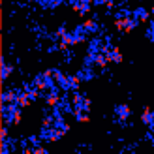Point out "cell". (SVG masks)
<instances>
[{
	"label": "cell",
	"instance_id": "cell-1",
	"mask_svg": "<svg viewBox=\"0 0 154 154\" xmlns=\"http://www.w3.org/2000/svg\"><path fill=\"white\" fill-rule=\"evenodd\" d=\"M60 103H62V98H60V94H58V87L49 90L47 94H45V105H47V107L55 109V107H58Z\"/></svg>",
	"mask_w": 154,
	"mask_h": 154
},
{
	"label": "cell",
	"instance_id": "cell-2",
	"mask_svg": "<svg viewBox=\"0 0 154 154\" xmlns=\"http://www.w3.org/2000/svg\"><path fill=\"white\" fill-rule=\"evenodd\" d=\"M105 47H107V40H102V38H92V40L88 42L87 53H92V55H96V53H103Z\"/></svg>",
	"mask_w": 154,
	"mask_h": 154
},
{
	"label": "cell",
	"instance_id": "cell-3",
	"mask_svg": "<svg viewBox=\"0 0 154 154\" xmlns=\"http://www.w3.org/2000/svg\"><path fill=\"white\" fill-rule=\"evenodd\" d=\"M115 115H117V119L120 122H124L130 119V115H132V109H130L128 103H119L117 107H115Z\"/></svg>",
	"mask_w": 154,
	"mask_h": 154
},
{
	"label": "cell",
	"instance_id": "cell-4",
	"mask_svg": "<svg viewBox=\"0 0 154 154\" xmlns=\"http://www.w3.org/2000/svg\"><path fill=\"white\" fill-rule=\"evenodd\" d=\"M141 122L147 128H154V113L149 105H145L143 107V113H141Z\"/></svg>",
	"mask_w": 154,
	"mask_h": 154
},
{
	"label": "cell",
	"instance_id": "cell-5",
	"mask_svg": "<svg viewBox=\"0 0 154 154\" xmlns=\"http://www.w3.org/2000/svg\"><path fill=\"white\" fill-rule=\"evenodd\" d=\"M17 96H19V90H10L6 88L0 96V102L2 103H17Z\"/></svg>",
	"mask_w": 154,
	"mask_h": 154
},
{
	"label": "cell",
	"instance_id": "cell-6",
	"mask_svg": "<svg viewBox=\"0 0 154 154\" xmlns=\"http://www.w3.org/2000/svg\"><path fill=\"white\" fill-rule=\"evenodd\" d=\"M134 19H137L139 23H149L150 21V11H147L145 8H135V10L132 11Z\"/></svg>",
	"mask_w": 154,
	"mask_h": 154
},
{
	"label": "cell",
	"instance_id": "cell-7",
	"mask_svg": "<svg viewBox=\"0 0 154 154\" xmlns=\"http://www.w3.org/2000/svg\"><path fill=\"white\" fill-rule=\"evenodd\" d=\"M83 26H85V30H87L88 34H98L100 32V25L94 19H85L83 21Z\"/></svg>",
	"mask_w": 154,
	"mask_h": 154
},
{
	"label": "cell",
	"instance_id": "cell-8",
	"mask_svg": "<svg viewBox=\"0 0 154 154\" xmlns=\"http://www.w3.org/2000/svg\"><path fill=\"white\" fill-rule=\"evenodd\" d=\"M30 102H32V100H30L28 92H26V90H19V96H17V105L25 109V107H28V105H30Z\"/></svg>",
	"mask_w": 154,
	"mask_h": 154
},
{
	"label": "cell",
	"instance_id": "cell-9",
	"mask_svg": "<svg viewBox=\"0 0 154 154\" xmlns=\"http://www.w3.org/2000/svg\"><path fill=\"white\" fill-rule=\"evenodd\" d=\"M107 64H109V60H107L105 53H96V55H94V66H96V68H102V70H103Z\"/></svg>",
	"mask_w": 154,
	"mask_h": 154
},
{
	"label": "cell",
	"instance_id": "cell-10",
	"mask_svg": "<svg viewBox=\"0 0 154 154\" xmlns=\"http://www.w3.org/2000/svg\"><path fill=\"white\" fill-rule=\"evenodd\" d=\"M77 73L81 75V79H83V81H92V79H94V72H92V68H90V66H83Z\"/></svg>",
	"mask_w": 154,
	"mask_h": 154
},
{
	"label": "cell",
	"instance_id": "cell-11",
	"mask_svg": "<svg viewBox=\"0 0 154 154\" xmlns=\"http://www.w3.org/2000/svg\"><path fill=\"white\" fill-rule=\"evenodd\" d=\"M13 70H15V68H13L11 64H8L6 60H2V81H4V83L10 79V75L13 73Z\"/></svg>",
	"mask_w": 154,
	"mask_h": 154
},
{
	"label": "cell",
	"instance_id": "cell-12",
	"mask_svg": "<svg viewBox=\"0 0 154 154\" xmlns=\"http://www.w3.org/2000/svg\"><path fill=\"white\" fill-rule=\"evenodd\" d=\"M42 128H55V115H45L42 120Z\"/></svg>",
	"mask_w": 154,
	"mask_h": 154
},
{
	"label": "cell",
	"instance_id": "cell-13",
	"mask_svg": "<svg viewBox=\"0 0 154 154\" xmlns=\"http://www.w3.org/2000/svg\"><path fill=\"white\" fill-rule=\"evenodd\" d=\"M70 83H72V88H73V90H77V88H79V85L83 83L81 75H79V73H73V75H70Z\"/></svg>",
	"mask_w": 154,
	"mask_h": 154
},
{
	"label": "cell",
	"instance_id": "cell-14",
	"mask_svg": "<svg viewBox=\"0 0 154 154\" xmlns=\"http://www.w3.org/2000/svg\"><path fill=\"white\" fill-rule=\"evenodd\" d=\"M75 120L81 122V124H88V122H90V117H88L87 111H83V113H79V115H75Z\"/></svg>",
	"mask_w": 154,
	"mask_h": 154
},
{
	"label": "cell",
	"instance_id": "cell-15",
	"mask_svg": "<svg viewBox=\"0 0 154 154\" xmlns=\"http://www.w3.org/2000/svg\"><path fill=\"white\" fill-rule=\"evenodd\" d=\"M68 32H70V30H68V28H66V26L62 25V26H58V28H57V32H55V36L58 38V40H62V38H64V36H66Z\"/></svg>",
	"mask_w": 154,
	"mask_h": 154
},
{
	"label": "cell",
	"instance_id": "cell-16",
	"mask_svg": "<svg viewBox=\"0 0 154 154\" xmlns=\"http://www.w3.org/2000/svg\"><path fill=\"white\" fill-rule=\"evenodd\" d=\"M8 135H10V132H8V124H4L2 130H0V141H8V139H10Z\"/></svg>",
	"mask_w": 154,
	"mask_h": 154
},
{
	"label": "cell",
	"instance_id": "cell-17",
	"mask_svg": "<svg viewBox=\"0 0 154 154\" xmlns=\"http://www.w3.org/2000/svg\"><path fill=\"white\" fill-rule=\"evenodd\" d=\"M147 38L150 42H154V23H150V26L147 28Z\"/></svg>",
	"mask_w": 154,
	"mask_h": 154
},
{
	"label": "cell",
	"instance_id": "cell-18",
	"mask_svg": "<svg viewBox=\"0 0 154 154\" xmlns=\"http://www.w3.org/2000/svg\"><path fill=\"white\" fill-rule=\"evenodd\" d=\"M34 154H47V149L42 145H34Z\"/></svg>",
	"mask_w": 154,
	"mask_h": 154
},
{
	"label": "cell",
	"instance_id": "cell-19",
	"mask_svg": "<svg viewBox=\"0 0 154 154\" xmlns=\"http://www.w3.org/2000/svg\"><path fill=\"white\" fill-rule=\"evenodd\" d=\"M90 105H92V102H90V98H87V96H85V100H83V109L85 111H90Z\"/></svg>",
	"mask_w": 154,
	"mask_h": 154
},
{
	"label": "cell",
	"instance_id": "cell-20",
	"mask_svg": "<svg viewBox=\"0 0 154 154\" xmlns=\"http://www.w3.org/2000/svg\"><path fill=\"white\" fill-rule=\"evenodd\" d=\"M58 49H60V51H62V53H66L68 49H70V45H66L64 42H60V43H58Z\"/></svg>",
	"mask_w": 154,
	"mask_h": 154
},
{
	"label": "cell",
	"instance_id": "cell-21",
	"mask_svg": "<svg viewBox=\"0 0 154 154\" xmlns=\"http://www.w3.org/2000/svg\"><path fill=\"white\" fill-rule=\"evenodd\" d=\"M109 0H94V6H105Z\"/></svg>",
	"mask_w": 154,
	"mask_h": 154
},
{
	"label": "cell",
	"instance_id": "cell-22",
	"mask_svg": "<svg viewBox=\"0 0 154 154\" xmlns=\"http://www.w3.org/2000/svg\"><path fill=\"white\" fill-rule=\"evenodd\" d=\"M105 8H107V10H113V8H115V0H109V2L105 4Z\"/></svg>",
	"mask_w": 154,
	"mask_h": 154
},
{
	"label": "cell",
	"instance_id": "cell-23",
	"mask_svg": "<svg viewBox=\"0 0 154 154\" xmlns=\"http://www.w3.org/2000/svg\"><path fill=\"white\" fill-rule=\"evenodd\" d=\"M79 2H81V4H90V6H92V4H94V0H79Z\"/></svg>",
	"mask_w": 154,
	"mask_h": 154
},
{
	"label": "cell",
	"instance_id": "cell-24",
	"mask_svg": "<svg viewBox=\"0 0 154 154\" xmlns=\"http://www.w3.org/2000/svg\"><path fill=\"white\" fill-rule=\"evenodd\" d=\"M26 2H30V4H40V0H26Z\"/></svg>",
	"mask_w": 154,
	"mask_h": 154
},
{
	"label": "cell",
	"instance_id": "cell-25",
	"mask_svg": "<svg viewBox=\"0 0 154 154\" xmlns=\"http://www.w3.org/2000/svg\"><path fill=\"white\" fill-rule=\"evenodd\" d=\"M150 17H152V19H154V6H152V8H150Z\"/></svg>",
	"mask_w": 154,
	"mask_h": 154
}]
</instances>
